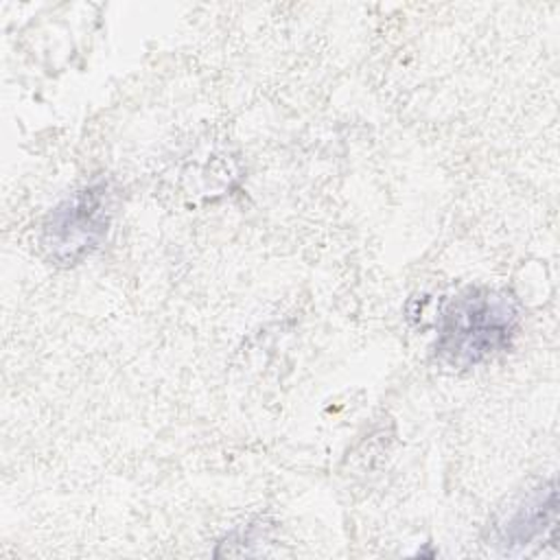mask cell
Masks as SVG:
<instances>
[{
    "instance_id": "3957f363",
    "label": "cell",
    "mask_w": 560,
    "mask_h": 560,
    "mask_svg": "<svg viewBox=\"0 0 560 560\" xmlns=\"http://www.w3.org/2000/svg\"><path fill=\"white\" fill-rule=\"evenodd\" d=\"M556 508L558 494L553 481L532 490L499 523V545L512 553L514 549H523L538 538H545L547 532L556 529Z\"/></svg>"
},
{
    "instance_id": "7a4b0ae2",
    "label": "cell",
    "mask_w": 560,
    "mask_h": 560,
    "mask_svg": "<svg viewBox=\"0 0 560 560\" xmlns=\"http://www.w3.org/2000/svg\"><path fill=\"white\" fill-rule=\"evenodd\" d=\"M112 195L107 184H92L59 203L44 223V247L66 265L90 256L107 234Z\"/></svg>"
},
{
    "instance_id": "6da1fadb",
    "label": "cell",
    "mask_w": 560,
    "mask_h": 560,
    "mask_svg": "<svg viewBox=\"0 0 560 560\" xmlns=\"http://www.w3.org/2000/svg\"><path fill=\"white\" fill-rule=\"evenodd\" d=\"M518 324V304L508 291L466 287L440 313L435 354L451 368H475L508 350Z\"/></svg>"
}]
</instances>
